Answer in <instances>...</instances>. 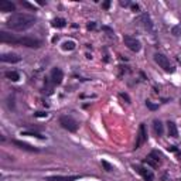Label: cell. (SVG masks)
I'll use <instances>...</instances> for the list:
<instances>
[{
    "instance_id": "cell-2",
    "label": "cell",
    "mask_w": 181,
    "mask_h": 181,
    "mask_svg": "<svg viewBox=\"0 0 181 181\" xmlns=\"http://www.w3.org/2000/svg\"><path fill=\"white\" fill-rule=\"evenodd\" d=\"M60 125L68 132H77L78 127H79V123L71 116H61L60 117Z\"/></svg>"
},
{
    "instance_id": "cell-30",
    "label": "cell",
    "mask_w": 181,
    "mask_h": 181,
    "mask_svg": "<svg viewBox=\"0 0 181 181\" xmlns=\"http://www.w3.org/2000/svg\"><path fill=\"white\" fill-rule=\"evenodd\" d=\"M109 4H111L109 2H105V3L102 4V6H103V9H107V7H109Z\"/></svg>"
},
{
    "instance_id": "cell-21",
    "label": "cell",
    "mask_w": 181,
    "mask_h": 181,
    "mask_svg": "<svg viewBox=\"0 0 181 181\" xmlns=\"http://www.w3.org/2000/svg\"><path fill=\"white\" fill-rule=\"evenodd\" d=\"M149 157H150V159H153L154 161L160 163V159H161V154H160L157 150H153V151H151V153H150V156H149Z\"/></svg>"
},
{
    "instance_id": "cell-11",
    "label": "cell",
    "mask_w": 181,
    "mask_h": 181,
    "mask_svg": "<svg viewBox=\"0 0 181 181\" xmlns=\"http://www.w3.org/2000/svg\"><path fill=\"white\" fill-rule=\"evenodd\" d=\"M140 23L141 26H143L144 28L147 31H153V23H151V19H150V16L147 14V13H143V14L140 16Z\"/></svg>"
},
{
    "instance_id": "cell-33",
    "label": "cell",
    "mask_w": 181,
    "mask_h": 181,
    "mask_svg": "<svg viewBox=\"0 0 181 181\" xmlns=\"http://www.w3.org/2000/svg\"><path fill=\"white\" fill-rule=\"evenodd\" d=\"M169 150H171V151H177V149H175L174 146H170V147H169Z\"/></svg>"
},
{
    "instance_id": "cell-7",
    "label": "cell",
    "mask_w": 181,
    "mask_h": 181,
    "mask_svg": "<svg viewBox=\"0 0 181 181\" xmlns=\"http://www.w3.org/2000/svg\"><path fill=\"white\" fill-rule=\"evenodd\" d=\"M50 77H51V82L54 85H60L62 82V79H64V74H62V71L60 68H52Z\"/></svg>"
},
{
    "instance_id": "cell-8",
    "label": "cell",
    "mask_w": 181,
    "mask_h": 181,
    "mask_svg": "<svg viewBox=\"0 0 181 181\" xmlns=\"http://www.w3.org/2000/svg\"><path fill=\"white\" fill-rule=\"evenodd\" d=\"M13 144H14V146H17V147H19V149H21V150L31 151V153H37V151H40V149H38V147H36V146H31V144L26 143V141L13 140Z\"/></svg>"
},
{
    "instance_id": "cell-22",
    "label": "cell",
    "mask_w": 181,
    "mask_h": 181,
    "mask_svg": "<svg viewBox=\"0 0 181 181\" xmlns=\"http://www.w3.org/2000/svg\"><path fill=\"white\" fill-rule=\"evenodd\" d=\"M171 33L174 34L175 37H180L181 36V26H174V27L171 28Z\"/></svg>"
},
{
    "instance_id": "cell-10",
    "label": "cell",
    "mask_w": 181,
    "mask_h": 181,
    "mask_svg": "<svg viewBox=\"0 0 181 181\" xmlns=\"http://www.w3.org/2000/svg\"><path fill=\"white\" fill-rule=\"evenodd\" d=\"M135 170H136V171H137L139 174H140L146 181H153V180H154V175H153V173H151L150 170L144 169V167H140V166H135Z\"/></svg>"
},
{
    "instance_id": "cell-17",
    "label": "cell",
    "mask_w": 181,
    "mask_h": 181,
    "mask_svg": "<svg viewBox=\"0 0 181 181\" xmlns=\"http://www.w3.org/2000/svg\"><path fill=\"white\" fill-rule=\"evenodd\" d=\"M167 127H169V136H171V137H177V136H178V130H177L175 123L174 122H170V120H169Z\"/></svg>"
},
{
    "instance_id": "cell-25",
    "label": "cell",
    "mask_w": 181,
    "mask_h": 181,
    "mask_svg": "<svg viewBox=\"0 0 181 181\" xmlns=\"http://www.w3.org/2000/svg\"><path fill=\"white\" fill-rule=\"evenodd\" d=\"M146 163H149V164H150V166H153V167H157V166H159V163H157V161H154L153 159H150V157H147Z\"/></svg>"
},
{
    "instance_id": "cell-3",
    "label": "cell",
    "mask_w": 181,
    "mask_h": 181,
    "mask_svg": "<svg viewBox=\"0 0 181 181\" xmlns=\"http://www.w3.org/2000/svg\"><path fill=\"white\" fill-rule=\"evenodd\" d=\"M154 61L159 64V67H161L163 69L166 71V72H174V67H173L171 64H170L169 58H167L166 55H163V54H160V52H156L154 54Z\"/></svg>"
},
{
    "instance_id": "cell-13",
    "label": "cell",
    "mask_w": 181,
    "mask_h": 181,
    "mask_svg": "<svg viewBox=\"0 0 181 181\" xmlns=\"http://www.w3.org/2000/svg\"><path fill=\"white\" fill-rule=\"evenodd\" d=\"M16 10V4L9 2V0H0V12L3 13H9V12H14Z\"/></svg>"
},
{
    "instance_id": "cell-24",
    "label": "cell",
    "mask_w": 181,
    "mask_h": 181,
    "mask_svg": "<svg viewBox=\"0 0 181 181\" xmlns=\"http://www.w3.org/2000/svg\"><path fill=\"white\" fill-rule=\"evenodd\" d=\"M146 106H147L149 109H151V111H156L157 107H159V105H154V103H151L150 101H147L146 102Z\"/></svg>"
},
{
    "instance_id": "cell-14",
    "label": "cell",
    "mask_w": 181,
    "mask_h": 181,
    "mask_svg": "<svg viewBox=\"0 0 181 181\" xmlns=\"http://www.w3.org/2000/svg\"><path fill=\"white\" fill-rule=\"evenodd\" d=\"M0 60L3 62H12V64H16V62L21 61V58H20L17 54H2Z\"/></svg>"
},
{
    "instance_id": "cell-5",
    "label": "cell",
    "mask_w": 181,
    "mask_h": 181,
    "mask_svg": "<svg viewBox=\"0 0 181 181\" xmlns=\"http://www.w3.org/2000/svg\"><path fill=\"white\" fill-rule=\"evenodd\" d=\"M17 44L20 45H24V47H28V48H38L41 47V41L38 38H34V37H20L17 40Z\"/></svg>"
},
{
    "instance_id": "cell-31",
    "label": "cell",
    "mask_w": 181,
    "mask_h": 181,
    "mask_svg": "<svg viewBox=\"0 0 181 181\" xmlns=\"http://www.w3.org/2000/svg\"><path fill=\"white\" fill-rule=\"evenodd\" d=\"M132 9L135 10V12H137V10H139V6H137V4H133V6H132Z\"/></svg>"
},
{
    "instance_id": "cell-29",
    "label": "cell",
    "mask_w": 181,
    "mask_h": 181,
    "mask_svg": "<svg viewBox=\"0 0 181 181\" xmlns=\"http://www.w3.org/2000/svg\"><path fill=\"white\" fill-rule=\"evenodd\" d=\"M95 28H96V24H95L93 21H91V23L88 24V30H95Z\"/></svg>"
},
{
    "instance_id": "cell-26",
    "label": "cell",
    "mask_w": 181,
    "mask_h": 181,
    "mask_svg": "<svg viewBox=\"0 0 181 181\" xmlns=\"http://www.w3.org/2000/svg\"><path fill=\"white\" fill-rule=\"evenodd\" d=\"M47 112H36V113H34V116L36 117H47Z\"/></svg>"
},
{
    "instance_id": "cell-12",
    "label": "cell",
    "mask_w": 181,
    "mask_h": 181,
    "mask_svg": "<svg viewBox=\"0 0 181 181\" xmlns=\"http://www.w3.org/2000/svg\"><path fill=\"white\" fill-rule=\"evenodd\" d=\"M0 40H2V43L17 44V40H19V38L14 37V36L10 33H6V31H0Z\"/></svg>"
},
{
    "instance_id": "cell-34",
    "label": "cell",
    "mask_w": 181,
    "mask_h": 181,
    "mask_svg": "<svg viewBox=\"0 0 181 181\" xmlns=\"http://www.w3.org/2000/svg\"><path fill=\"white\" fill-rule=\"evenodd\" d=\"M180 105H181V101H180Z\"/></svg>"
},
{
    "instance_id": "cell-19",
    "label": "cell",
    "mask_w": 181,
    "mask_h": 181,
    "mask_svg": "<svg viewBox=\"0 0 181 181\" xmlns=\"http://www.w3.org/2000/svg\"><path fill=\"white\" fill-rule=\"evenodd\" d=\"M61 47H62V50H64V51H72V50H75V47H77V44H75L74 41L68 40V41H64Z\"/></svg>"
},
{
    "instance_id": "cell-6",
    "label": "cell",
    "mask_w": 181,
    "mask_h": 181,
    "mask_svg": "<svg viewBox=\"0 0 181 181\" xmlns=\"http://www.w3.org/2000/svg\"><path fill=\"white\" fill-rule=\"evenodd\" d=\"M146 141H147V130H146L144 123H141V125L139 126V133H137V137H136L135 149H140Z\"/></svg>"
},
{
    "instance_id": "cell-9",
    "label": "cell",
    "mask_w": 181,
    "mask_h": 181,
    "mask_svg": "<svg viewBox=\"0 0 181 181\" xmlns=\"http://www.w3.org/2000/svg\"><path fill=\"white\" fill-rule=\"evenodd\" d=\"M79 178V175H50L45 181H75Z\"/></svg>"
},
{
    "instance_id": "cell-1",
    "label": "cell",
    "mask_w": 181,
    "mask_h": 181,
    "mask_svg": "<svg viewBox=\"0 0 181 181\" xmlns=\"http://www.w3.org/2000/svg\"><path fill=\"white\" fill-rule=\"evenodd\" d=\"M36 23V17L27 13H14L7 19V27L14 31H24L33 27Z\"/></svg>"
},
{
    "instance_id": "cell-20",
    "label": "cell",
    "mask_w": 181,
    "mask_h": 181,
    "mask_svg": "<svg viewBox=\"0 0 181 181\" xmlns=\"http://www.w3.org/2000/svg\"><path fill=\"white\" fill-rule=\"evenodd\" d=\"M21 136H31V137H37V139H45V136H43V135H40V133H37V132H21Z\"/></svg>"
},
{
    "instance_id": "cell-27",
    "label": "cell",
    "mask_w": 181,
    "mask_h": 181,
    "mask_svg": "<svg viewBox=\"0 0 181 181\" xmlns=\"http://www.w3.org/2000/svg\"><path fill=\"white\" fill-rule=\"evenodd\" d=\"M119 96H120L122 99H125L126 103H130V98H129L127 95H126V93H119Z\"/></svg>"
},
{
    "instance_id": "cell-4",
    "label": "cell",
    "mask_w": 181,
    "mask_h": 181,
    "mask_svg": "<svg viewBox=\"0 0 181 181\" xmlns=\"http://www.w3.org/2000/svg\"><path fill=\"white\" fill-rule=\"evenodd\" d=\"M123 43L130 51H135V52H139L141 50V44L140 41L137 40L136 37H132V36H125L123 37Z\"/></svg>"
},
{
    "instance_id": "cell-15",
    "label": "cell",
    "mask_w": 181,
    "mask_h": 181,
    "mask_svg": "<svg viewBox=\"0 0 181 181\" xmlns=\"http://www.w3.org/2000/svg\"><path fill=\"white\" fill-rule=\"evenodd\" d=\"M153 130H154V133H156V136H159V137L163 135V132H164V130H163V123L160 122L159 119L153 120Z\"/></svg>"
},
{
    "instance_id": "cell-32",
    "label": "cell",
    "mask_w": 181,
    "mask_h": 181,
    "mask_svg": "<svg viewBox=\"0 0 181 181\" xmlns=\"http://www.w3.org/2000/svg\"><path fill=\"white\" fill-rule=\"evenodd\" d=\"M120 4L122 6H129V2H120Z\"/></svg>"
},
{
    "instance_id": "cell-16",
    "label": "cell",
    "mask_w": 181,
    "mask_h": 181,
    "mask_svg": "<svg viewBox=\"0 0 181 181\" xmlns=\"http://www.w3.org/2000/svg\"><path fill=\"white\" fill-rule=\"evenodd\" d=\"M4 77H6L7 79H10L12 82H17V81L20 79V74L17 71H6V72H4Z\"/></svg>"
},
{
    "instance_id": "cell-28",
    "label": "cell",
    "mask_w": 181,
    "mask_h": 181,
    "mask_svg": "<svg viewBox=\"0 0 181 181\" xmlns=\"http://www.w3.org/2000/svg\"><path fill=\"white\" fill-rule=\"evenodd\" d=\"M21 4L24 7H27V9H34V6L33 4H30V3H27V2H24V0H21Z\"/></svg>"
},
{
    "instance_id": "cell-18",
    "label": "cell",
    "mask_w": 181,
    "mask_h": 181,
    "mask_svg": "<svg viewBox=\"0 0 181 181\" xmlns=\"http://www.w3.org/2000/svg\"><path fill=\"white\" fill-rule=\"evenodd\" d=\"M52 27H55V28H62L67 26V20L62 19V17H58V19H54L51 23Z\"/></svg>"
},
{
    "instance_id": "cell-23",
    "label": "cell",
    "mask_w": 181,
    "mask_h": 181,
    "mask_svg": "<svg viewBox=\"0 0 181 181\" xmlns=\"http://www.w3.org/2000/svg\"><path fill=\"white\" fill-rule=\"evenodd\" d=\"M102 166H103V169L105 170H106V171H109V173H111V171H113V166H111V164H109V163H107V161H105V160H102Z\"/></svg>"
}]
</instances>
